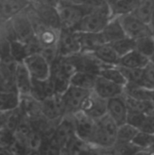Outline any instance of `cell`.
I'll use <instances>...</instances> for the list:
<instances>
[{"mask_svg":"<svg viewBox=\"0 0 154 155\" xmlns=\"http://www.w3.org/2000/svg\"><path fill=\"white\" fill-rule=\"evenodd\" d=\"M75 68L69 57L59 55L51 64V80L54 86L56 94H63L70 85L71 78Z\"/></svg>","mask_w":154,"mask_h":155,"instance_id":"1","label":"cell"},{"mask_svg":"<svg viewBox=\"0 0 154 155\" xmlns=\"http://www.w3.org/2000/svg\"><path fill=\"white\" fill-rule=\"evenodd\" d=\"M5 24L9 25V32L15 41L26 44L35 36L34 25L28 9Z\"/></svg>","mask_w":154,"mask_h":155,"instance_id":"2","label":"cell"},{"mask_svg":"<svg viewBox=\"0 0 154 155\" xmlns=\"http://www.w3.org/2000/svg\"><path fill=\"white\" fill-rule=\"evenodd\" d=\"M110 5L104 8L93 10L86 14L74 31L98 33L101 32L112 18Z\"/></svg>","mask_w":154,"mask_h":155,"instance_id":"3","label":"cell"},{"mask_svg":"<svg viewBox=\"0 0 154 155\" xmlns=\"http://www.w3.org/2000/svg\"><path fill=\"white\" fill-rule=\"evenodd\" d=\"M56 7L61 21V29L74 30L83 17L88 14L84 7L65 1H58Z\"/></svg>","mask_w":154,"mask_h":155,"instance_id":"4","label":"cell"},{"mask_svg":"<svg viewBox=\"0 0 154 155\" xmlns=\"http://www.w3.org/2000/svg\"><path fill=\"white\" fill-rule=\"evenodd\" d=\"M93 90H87L70 84L69 87L60 94L65 114H74L82 111L83 104Z\"/></svg>","mask_w":154,"mask_h":155,"instance_id":"5","label":"cell"},{"mask_svg":"<svg viewBox=\"0 0 154 155\" xmlns=\"http://www.w3.org/2000/svg\"><path fill=\"white\" fill-rule=\"evenodd\" d=\"M23 63L27 68L33 80L44 81L51 76V64L42 53L27 54Z\"/></svg>","mask_w":154,"mask_h":155,"instance_id":"6","label":"cell"},{"mask_svg":"<svg viewBox=\"0 0 154 155\" xmlns=\"http://www.w3.org/2000/svg\"><path fill=\"white\" fill-rule=\"evenodd\" d=\"M118 17L127 36L133 39H137L152 35L150 25L140 19L134 14H128Z\"/></svg>","mask_w":154,"mask_h":155,"instance_id":"7","label":"cell"},{"mask_svg":"<svg viewBox=\"0 0 154 155\" xmlns=\"http://www.w3.org/2000/svg\"><path fill=\"white\" fill-rule=\"evenodd\" d=\"M57 46L59 55L65 57L72 56L82 51L77 32L70 29L62 28L60 30Z\"/></svg>","mask_w":154,"mask_h":155,"instance_id":"8","label":"cell"},{"mask_svg":"<svg viewBox=\"0 0 154 155\" xmlns=\"http://www.w3.org/2000/svg\"><path fill=\"white\" fill-rule=\"evenodd\" d=\"M73 117L75 134L83 141L91 144L93 136L97 126L96 120L93 119L83 111L75 113L74 114H73Z\"/></svg>","mask_w":154,"mask_h":155,"instance_id":"9","label":"cell"},{"mask_svg":"<svg viewBox=\"0 0 154 155\" xmlns=\"http://www.w3.org/2000/svg\"><path fill=\"white\" fill-rule=\"evenodd\" d=\"M69 59L74 66L75 71H83L98 74L100 70L105 66L95 57L93 53L80 52L76 54L69 56Z\"/></svg>","mask_w":154,"mask_h":155,"instance_id":"10","label":"cell"},{"mask_svg":"<svg viewBox=\"0 0 154 155\" xmlns=\"http://www.w3.org/2000/svg\"><path fill=\"white\" fill-rule=\"evenodd\" d=\"M74 135H75V129L73 114H65L58 123L51 139L63 151L64 147Z\"/></svg>","mask_w":154,"mask_h":155,"instance_id":"11","label":"cell"},{"mask_svg":"<svg viewBox=\"0 0 154 155\" xmlns=\"http://www.w3.org/2000/svg\"><path fill=\"white\" fill-rule=\"evenodd\" d=\"M33 3L26 0H0V25L26 11Z\"/></svg>","mask_w":154,"mask_h":155,"instance_id":"12","label":"cell"},{"mask_svg":"<svg viewBox=\"0 0 154 155\" xmlns=\"http://www.w3.org/2000/svg\"><path fill=\"white\" fill-rule=\"evenodd\" d=\"M82 111L94 120L107 114V100L92 91L84 101Z\"/></svg>","mask_w":154,"mask_h":155,"instance_id":"13","label":"cell"},{"mask_svg":"<svg viewBox=\"0 0 154 155\" xmlns=\"http://www.w3.org/2000/svg\"><path fill=\"white\" fill-rule=\"evenodd\" d=\"M129 109L124 95H119L107 100V114L120 126L127 123Z\"/></svg>","mask_w":154,"mask_h":155,"instance_id":"14","label":"cell"},{"mask_svg":"<svg viewBox=\"0 0 154 155\" xmlns=\"http://www.w3.org/2000/svg\"><path fill=\"white\" fill-rule=\"evenodd\" d=\"M124 87L125 86L112 82L101 75H97L93 91L96 93L98 95H100L101 97L109 100L111 98L123 94Z\"/></svg>","mask_w":154,"mask_h":155,"instance_id":"15","label":"cell"},{"mask_svg":"<svg viewBox=\"0 0 154 155\" xmlns=\"http://www.w3.org/2000/svg\"><path fill=\"white\" fill-rule=\"evenodd\" d=\"M15 84L21 96L31 95L33 78L23 61H18L15 73Z\"/></svg>","mask_w":154,"mask_h":155,"instance_id":"16","label":"cell"},{"mask_svg":"<svg viewBox=\"0 0 154 155\" xmlns=\"http://www.w3.org/2000/svg\"><path fill=\"white\" fill-rule=\"evenodd\" d=\"M127 123L136 127L139 131L154 134V114L129 111Z\"/></svg>","mask_w":154,"mask_h":155,"instance_id":"17","label":"cell"},{"mask_svg":"<svg viewBox=\"0 0 154 155\" xmlns=\"http://www.w3.org/2000/svg\"><path fill=\"white\" fill-rule=\"evenodd\" d=\"M95 57L104 65H118L120 55L110 43H103L93 52Z\"/></svg>","mask_w":154,"mask_h":155,"instance_id":"18","label":"cell"},{"mask_svg":"<svg viewBox=\"0 0 154 155\" xmlns=\"http://www.w3.org/2000/svg\"><path fill=\"white\" fill-rule=\"evenodd\" d=\"M105 43H113L123 37L127 36L118 16H113L110 19L104 28L101 31Z\"/></svg>","mask_w":154,"mask_h":155,"instance_id":"19","label":"cell"},{"mask_svg":"<svg viewBox=\"0 0 154 155\" xmlns=\"http://www.w3.org/2000/svg\"><path fill=\"white\" fill-rule=\"evenodd\" d=\"M77 32L78 38L81 45V52L93 53L97 46L105 43L102 33H87V32Z\"/></svg>","mask_w":154,"mask_h":155,"instance_id":"20","label":"cell"},{"mask_svg":"<svg viewBox=\"0 0 154 155\" xmlns=\"http://www.w3.org/2000/svg\"><path fill=\"white\" fill-rule=\"evenodd\" d=\"M150 63V58L136 49L120 57L119 66L128 68H144Z\"/></svg>","mask_w":154,"mask_h":155,"instance_id":"21","label":"cell"},{"mask_svg":"<svg viewBox=\"0 0 154 155\" xmlns=\"http://www.w3.org/2000/svg\"><path fill=\"white\" fill-rule=\"evenodd\" d=\"M88 153H95L93 147L91 144L80 139L76 134L71 138V140L66 143V145L64 147L62 151V154H79Z\"/></svg>","mask_w":154,"mask_h":155,"instance_id":"22","label":"cell"},{"mask_svg":"<svg viewBox=\"0 0 154 155\" xmlns=\"http://www.w3.org/2000/svg\"><path fill=\"white\" fill-rule=\"evenodd\" d=\"M142 0H117L110 4L112 16H121L133 14Z\"/></svg>","mask_w":154,"mask_h":155,"instance_id":"23","label":"cell"},{"mask_svg":"<svg viewBox=\"0 0 154 155\" xmlns=\"http://www.w3.org/2000/svg\"><path fill=\"white\" fill-rule=\"evenodd\" d=\"M97 75L98 74L88 72L75 71L72 75L70 84L87 90H93L95 84Z\"/></svg>","mask_w":154,"mask_h":155,"instance_id":"24","label":"cell"},{"mask_svg":"<svg viewBox=\"0 0 154 155\" xmlns=\"http://www.w3.org/2000/svg\"><path fill=\"white\" fill-rule=\"evenodd\" d=\"M98 75L123 86L127 84V80L118 65H105L100 70Z\"/></svg>","mask_w":154,"mask_h":155,"instance_id":"25","label":"cell"},{"mask_svg":"<svg viewBox=\"0 0 154 155\" xmlns=\"http://www.w3.org/2000/svg\"><path fill=\"white\" fill-rule=\"evenodd\" d=\"M132 143L142 151V153H150L154 143V134L139 131Z\"/></svg>","mask_w":154,"mask_h":155,"instance_id":"26","label":"cell"},{"mask_svg":"<svg viewBox=\"0 0 154 155\" xmlns=\"http://www.w3.org/2000/svg\"><path fill=\"white\" fill-rule=\"evenodd\" d=\"M135 49L150 58L154 53L153 35H150L135 39Z\"/></svg>","mask_w":154,"mask_h":155,"instance_id":"27","label":"cell"},{"mask_svg":"<svg viewBox=\"0 0 154 155\" xmlns=\"http://www.w3.org/2000/svg\"><path fill=\"white\" fill-rule=\"evenodd\" d=\"M139 130L133 125L126 123L118 127L116 143H132Z\"/></svg>","mask_w":154,"mask_h":155,"instance_id":"28","label":"cell"},{"mask_svg":"<svg viewBox=\"0 0 154 155\" xmlns=\"http://www.w3.org/2000/svg\"><path fill=\"white\" fill-rule=\"evenodd\" d=\"M154 10V0H142L136 10L133 13L143 21L150 24Z\"/></svg>","mask_w":154,"mask_h":155,"instance_id":"29","label":"cell"},{"mask_svg":"<svg viewBox=\"0 0 154 155\" xmlns=\"http://www.w3.org/2000/svg\"><path fill=\"white\" fill-rule=\"evenodd\" d=\"M110 44L113 45V47L120 55V57L135 49V39H133L129 36L123 37Z\"/></svg>","mask_w":154,"mask_h":155,"instance_id":"30","label":"cell"},{"mask_svg":"<svg viewBox=\"0 0 154 155\" xmlns=\"http://www.w3.org/2000/svg\"><path fill=\"white\" fill-rule=\"evenodd\" d=\"M119 66V65H118ZM127 80V84H136L143 85V69L144 68H128L119 66ZM144 86V85H143Z\"/></svg>","mask_w":154,"mask_h":155,"instance_id":"31","label":"cell"},{"mask_svg":"<svg viewBox=\"0 0 154 155\" xmlns=\"http://www.w3.org/2000/svg\"><path fill=\"white\" fill-rule=\"evenodd\" d=\"M58 1H65V2L81 5L84 7L88 11V13L110 5L107 0H58Z\"/></svg>","mask_w":154,"mask_h":155,"instance_id":"32","label":"cell"},{"mask_svg":"<svg viewBox=\"0 0 154 155\" xmlns=\"http://www.w3.org/2000/svg\"><path fill=\"white\" fill-rule=\"evenodd\" d=\"M143 85L154 89V64L151 62L143 69Z\"/></svg>","mask_w":154,"mask_h":155,"instance_id":"33","label":"cell"},{"mask_svg":"<svg viewBox=\"0 0 154 155\" xmlns=\"http://www.w3.org/2000/svg\"><path fill=\"white\" fill-rule=\"evenodd\" d=\"M150 27H151V31H152V35H153L154 37V10L153 13H152V19H151V22H150Z\"/></svg>","mask_w":154,"mask_h":155,"instance_id":"34","label":"cell"},{"mask_svg":"<svg viewBox=\"0 0 154 155\" xmlns=\"http://www.w3.org/2000/svg\"><path fill=\"white\" fill-rule=\"evenodd\" d=\"M150 62H151V63H152V64H154V53H153V54L150 57Z\"/></svg>","mask_w":154,"mask_h":155,"instance_id":"35","label":"cell"},{"mask_svg":"<svg viewBox=\"0 0 154 155\" xmlns=\"http://www.w3.org/2000/svg\"><path fill=\"white\" fill-rule=\"evenodd\" d=\"M152 101L153 102L154 104V89L152 90Z\"/></svg>","mask_w":154,"mask_h":155,"instance_id":"36","label":"cell"},{"mask_svg":"<svg viewBox=\"0 0 154 155\" xmlns=\"http://www.w3.org/2000/svg\"><path fill=\"white\" fill-rule=\"evenodd\" d=\"M108 1V3H109V5L110 4H112V3H113V2H115V1H117V0H107Z\"/></svg>","mask_w":154,"mask_h":155,"instance_id":"37","label":"cell"},{"mask_svg":"<svg viewBox=\"0 0 154 155\" xmlns=\"http://www.w3.org/2000/svg\"><path fill=\"white\" fill-rule=\"evenodd\" d=\"M26 1H29V2H31V3H34V2H35L36 0H26Z\"/></svg>","mask_w":154,"mask_h":155,"instance_id":"38","label":"cell"},{"mask_svg":"<svg viewBox=\"0 0 154 155\" xmlns=\"http://www.w3.org/2000/svg\"><path fill=\"white\" fill-rule=\"evenodd\" d=\"M1 60H2V55L0 54V64H1Z\"/></svg>","mask_w":154,"mask_h":155,"instance_id":"39","label":"cell"}]
</instances>
